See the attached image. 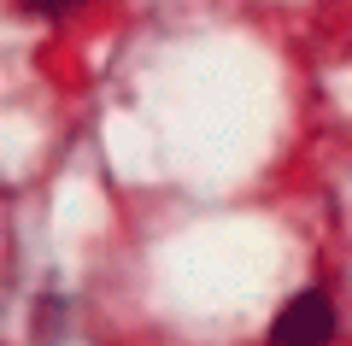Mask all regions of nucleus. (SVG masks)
Masks as SVG:
<instances>
[{
    "instance_id": "f257e3e1",
    "label": "nucleus",
    "mask_w": 352,
    "mask_h": 346,
    "mask_svg": "<svg viewBox=\"0 0 352 346\" xmlns=\"http://www.w3.org/2000/svg\"><path fill=\"white\" fill-rule=\"evenodd\" d=\"M329 334H335V305H329L323 288L294 294L270 323V340H329Z\"/></svg>"
},
{
    "instance_id": "f03ea898",
    "label": "nucleus",
    "mask_w": 352,
    "mask_h": 346,
    "mask_svg": "<svg viewBox=\"0 0 352 346\" xmlns=\"http://www.w3.org/2000/svg\"><path fill=\"white\" fill-rule=\"evenodd\" d=\"M82 0H24V12H36V18H65V12H76Z\"/></svg>"
}]
</instances>
